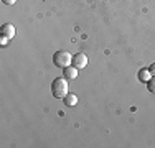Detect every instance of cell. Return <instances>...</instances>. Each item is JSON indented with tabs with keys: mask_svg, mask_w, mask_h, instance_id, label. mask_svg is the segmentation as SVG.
Returning <instances> with one entry per match:
<instances>
[{
	"mask_svg": "<svg viewBox=\"0 0 155 148\" xmlns=\"http://www.w3.org/2000/svg\"><path fill=\"white\" fill-rule=\"evenodd\" d=\"M137 76H139V81H140V82H147V81L152 77V74H150L149 69H140Z\"/></svg>",
	"mask_w": 155,
	"mask_h": 148,
	"instance_id": "obj_7",
	"label": "cell"
},
{
	"mask_svg": "<svg viewBox=\"0 0 155 148\" xmlns=\"http://www.w3.org/2000/svg\"><path fill=\"white\" fill-rule=\"evenodd\" d=\"M145 84H147V91H149V92H152V94H155V76L150 77V79L147 81Z\"/></svg>",
	"mask_w": 155,
	"mask_h": 148,
	"instance_id": "obj_8",
	"label": "cell"
},
{
	"mask_svg": "<svg viewBox=\"0 0 155 148\" xmlns=\"http://www.w3.org/2000/svg\"><path fill=\"white\" fill-rule=\"evenodd\" d=\"M51 94L56 99H63L68 94V79L66 77H56L51 82Z\"/></svg>",
	"mask_w": 155,
	"mask_h": 148,
	"instance_id": "obj_1",
	"label": "cell"
},
{
	"mask_svg": "<svg viewBox=\"0 0 155 148\" xmlns=\"http://www.w3.org/2000/svg\"><path fill=\"white\" fill-rule=\"evenodd\" d=\"M63 102H64L66 107H74L76 104H78V97H76L74 94H71V92H68V94L63 97Z\"/></svg>",
	"mask_w": 155,
	"mask_h": 148,
	"instance_id": "obj_6",
	"label": "cell"
},
{
	"mask_svg": "<svg viewBox=\"0 0 155 148\" xmlns=\"http://www.w3.org/2000/svg\"><path fill=\"white\" fill-rule=\"evenodd\" d=\"M2 36H5V38L12 40L13 36H15V27H13L12 23H5V25H2Z\"/></svg>",
	"mask_w": 155,
	"mask_h": 148,
	"instance_id": "obj_4",
	"label": "cell"
},
{
	"mask_svg": "<svg viewBox=\"0 0 155 148\" xmlns=\"http://www.w3.org/2000/svg\"><path fill=\"white\" fill-rule=\"evenodd\" d=\"M3 3H5V5H15V2L17 0H2Z\"/></svg>",
	"mask_w": 155,
	"mask_h": 148,
	"instance_id": "obj_9",
	"label": "cell"
},
{
	"mask_svg": "<svg viewBox=\"0 0 155 148\" xmlns=\"http://www.w3.org/2000/svg\"><path fill=\"white\" fill-rule=\"evenodd\" d=\"M149 71H150V74H152V76H155V63H153V64H150Z\"/></svg>",
	"mask_w": 155,
	"mask_h": 148,
	"instance_id": "obj_10",
	"label": "cell"
},
{
	"mask_svg": "<svg viewBox=\"0 0 155 148\" xmlns=\"http://www.w3.org/2000/svg\"><path fill=\"white\" fill-rule=\"evenodd\" d=\"M63 77H66V79H76L78 77V68H74V66L63 68Z\"/></svg>",
	"mask_w": 155,
	"mask_h": 148,
	"instance_id": "obj_5",
	"label": "cell"
},
{
	"mask_svg": "<svg viewBox=\"0 0 155 148\" xmlns=\"http://www.w3.org/2000/svg\"><path fill=\"white\" fill-rule=\"evenodd\" d=\"M87 56L84 53H76L74 56H73V66L74 68H78V69H83V68H86L87 66Z\"/></svg>",
	"mask_w": 155,
	"mask_h": 148,
	"instance_id": "obj_3",
	"label": "cell"
},
{
	"mask_svg": "<svg viewBox=\"0 0 155 148\" xmlns=\"http://www.w3.org/2000/svg\"><path fill=\"white\" fill-rule=\"evenodd\" d=\"M53 64L56 66V68H68V66H71L73 64L71 53H68V51H64V50L56 51V53L53 54Z\"/></svg>",
	"mask_w": 155,
	"mask_h": 148,
	"instance_id": "obj_2",
	"label": "cell"
}]
</instances>
